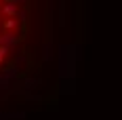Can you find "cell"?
I'll return each instance as SVG.
<instances>
[{
	"label": "cell",
	"instance_id": "6da1fadb",
	"mask_svg": "<svg viewBox=\"0 0 122 120\" xmlns=\"http://www.w3.org/2000/svg\"><path fill=\"white\" fill-rule=\"evenodd\" d=\"M0 13H2V15H17V4H15V2H6Z\"/></svg>",
	"mask_w": 122,
	"mask_h": 120
},
{
	"label": "cell",
	"instance_id": "7a4b0ae2",
	"mask_svg": "<svg viewBox=\"0 0 122 120\" xmlns=\"http://www.w3.org/2000/svg\"><path fill=\"white\" fill-rule=\"evenodd\" d=\"M15 40H17L15 34H4V36H0V44H2V47H9V44L15 42Z\"/></svg>",
	"mask_w": 122,
	"mask_h": 120
},
{
	"label": "cell",
	"instance_id": "3957f363",
	"mask_svg": "<svg viewBox=\"0 0 122 120\" xmlns=\"http://www.w3.org/2000/svg\"><path fill=\"white\" fill-rule=\"evenodd\" d=\"M17 17H6V21H4V23H2V27H4V30H15V27H17Z\"/></svg>",
	"mask_w": 122,
	"mask_h": 120
},
{
	"label": "cell",
	"instance_id": "277c9868",
	"mask_svg": "<svg viewBox=\"0 0 122 120\" xmlns=\"http://www.w3.org/2000/svg\"><path fill=\"white\" fill-rule=\"evenodd\" d=\"M6 53H9V48H6V47H2V44H0V63L4 61V57H6Z\"/></svg>",
	"mask_w": 122,
	"mask_h": 120
}]
</instances>
